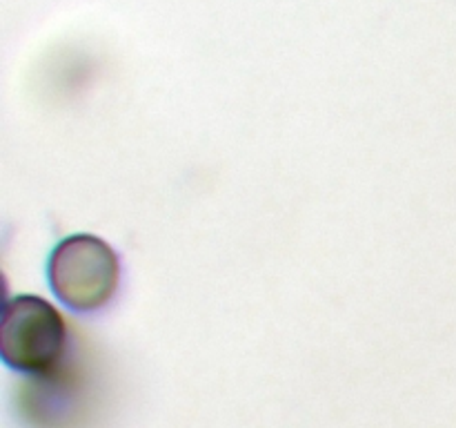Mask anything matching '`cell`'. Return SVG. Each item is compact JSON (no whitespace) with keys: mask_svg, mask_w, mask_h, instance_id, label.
<instances>
[{"mask_svg":"<svg viewBox=\"0 0 456 428\" xmlns=\"http://www.w3.org/2000/svg\"><path fill=\"white\" fill-rule=\"evenodd\" d=\"M65 346V319L52 303L31 294H20L4 303L0 357L9 368L29 377H47L61 364Z\"/></svg>","mask_w":456,"mask_h":428,"instance_id":"6da1fadb","label":"cell"},{"mask_svg":"<svg viewBox=\"0 0 456 428\" xmlns=\"http://www.w3.org/2000/svg\"><path fill=\"white\" fill-rule=\"evenodd\" d=\"M120 263L111 245L98 236H67L49 259V284L67 308L92 312L114 297Z\"/></svg>","mask_w":456,"mask_h":428,"instance_id":"7a4b0ae2","label":"cell"}]
</instances>
